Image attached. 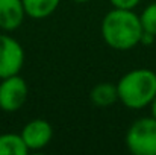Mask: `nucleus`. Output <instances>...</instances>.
I'll return each mask as SVG.
<instances>
[{
	"label": "nucleus",
	"instance_id": "423d86ee",
	"mask_svg": "<svg viewBox=\"0 0 156 155\" xmlns=\"http://www.w3.org/2000/svg\"><path fill=\"white\" fill-rule=\"evenodd\" d=\"M20 135L29 151H41L50 143L53 128L46 119H34L23 126Z\"/></svg>",
	"mask_w": 156,
	"mask_h": 155
},
{
	"label": "nucleus",
	"instance_id": "f257e3e1",
	"mask_svg": "<svg viewBox=\"0 0 156 155\" xmlns=\"http://www.w3.org/2000/svg\"><path fill=\"white\" fill-rule=\"evenodd\" d=\"M143 32L140 15L132 9L114 8L102 20V37L105 43L115 50H130L136 47Z\"/></svg>",
	"mask_w": 156,
	"mask_h": 155
},
{
	"label": "nucleus",
	"instance_id": "2eb2a0df",
	"mask_svg": "<svg viewBox=\"0 0 156 155\" xmlns=\"http://www.w3.org/2000/svg\"><path fill=\"white\" fill-rule=\"evenodd\" d=\"M73 2H77V3H85V2H90V0H73Z\"/></svg>",
	"mask_w": 156,
	"mask_h": 155
},
{
	"label": "nucleus",
	"instance_id": "ddd939ff",
	"mask_svg": "<svg viewBox=\"0 0 156 155\" xmlns=\"http://www.w3.org/2000/svg\"><path fill=\"white\" fill-rule=\"evenodd\" d=\"M155 38H156L155 35H152V34H149V32H143V37H141V41H140V44L150 46V44H153Z\"/></svg>",
	"mask_w": 156,
	"mask_h": 155
},
{
	"label": "nucleus",
	"instance_id": "f03ea898",
	"mask_svg": "<svg viewBox=\"0 0 156 155\" xmlns=\"http://www.w3.org/2000/svg\"><path fill=\"white\" fill-rule=\"evenodd\" d=\"M118 101L129 109L150 106L156 96V73L150 68H135L123 75L117 84Z\"/></svg>",
	"mask_w": 156,
	"mask_h": 155
},
{
	"label": "nucleus",
	"instance_id": "9d476101",
	"mask_svg": "<svg viewBox=\"0 0 156 155\" xmlns=\"http://www.w3.org/2000/svg\"><path fill=\"white\" fill-rule=\"evenodd\" d=\"M29 148L20 134H2L0 135V155H26Z\"/></svg>",
	"mask_w": 156,
	"mask_h": 155
},
{
	"label": "nucleus",
	"instance_id": "39448f33",
	"mask_svg": "<svg viewBox=\"0 0 156 155\" xmlns=\"http://www.w3.org/2000/svg\"><path fill=\"white\" fill-rule=\"evenodd\" d=\"M24 64V50L11 35L0 32V79L18 75Z\"/></svg>",
	"mask_w": 156,
	"mask_h": 155
},
{
	"label": "nucleus",
	"instance_id": "9b49d317",
	"mask_svg": "<svg viewBox=\"0 0 156 155\" xmlns=\"http://www.w3.org/2000/svg\"><path fill=\"white\" fill-rule=\"evenodd\" d=\"M140 20H141L144 32H149V34L156 37V2L150 3L149 6H146L143 9Z\"/></svg>",
	"mask_w": 156,
	"mask_h": 155
},
{
	"label": "nucleus",
	"instance_id": "0eeeda50",
	"mask_svg": "<svg viewBox=\"0 0 156 155\" xmlns=\"http://www.w3.org/2000/svg\"><path fill=\"white\" fill-rule=\"evenodd\" d=\"M26 17L23 0H0V29L11 32L18 29Z\"/></svg>",
	"mask_w": 156,
	"mask_h": 155
},
{
	"label": "nucleus",
	"instance_id": "1a4fd4ad",
	"mask_svg": "<svg viewBox=\"0 0 156 155\" xmlns=\"http://www.w3.org/2000/svg\"><path fill=\"white\" fill-rule=\"evenodd\" d=\"M61 0H23L26 15L35 20L47 18L58 9Z\"/></svg>",
	"mask_w": 156,
	"mask_h": 155
},
{
	"label": "nucleus",
	"instance_id": "20e7f679",
	"mask_svg": "<svg viewBox=\"0 0 156 155\" xmlns=\"http://www.w3.org/2000/svg\"><path fill=\"white\" fill-rule=\"evenodd\" d=\"M0 81V109L5 113L18 111L27 101L29 88L26 81L20 76V73Z\"/></svg>",
	"mask_w": 156,
	"mask_h": 155
},
{
	"label": "nucleus",
	"instance_id": "7ed1b4c3",
	"mask_svg": "<svg viewBox=\"0 0 156 155\" xmlns=\"http://www.w3.org/2000/svg\"><path fill=\"white\" fill-rule=\"evenodd\" d=\"M126 146L133 155H156V119L135 120L126 134Z\"/></svg>",
	"mask_w": 156,
	"mask_h": 155
},
{
	"label": "nucleus",
	"instance_id": "4468645a",
	"mask_svg": "<svg viewBox=\"0 0 156 155\" xmlns=\"http://www.w3.org/2000/svg\"><path fill=\"white\" fill-rule=\"evenodd\" d=\"M150 111H152V116L156 119V96L153 98V101L150 103Z\"/></svg>",
	"mask_w": 156,
	"mask_h": 155
},
{
	"label": "nucleus",
	"instance_id": "f8f14e48",
	"mask_svg": "<svg viewBox=\"0 0 156 155\" xmlns=\"http://www.w3.org/2000/svg\"><path fill=\"white\" fill-rule=\"evenodd\" d=\"M111 5L114 8H120V9H133L135 6H138V3L141 0H109Z\"/></svg>",
	"mask_w": 156,
	"mask_h": 155
},
{
	"label": "nucleus",
	"instance_id": "6e6552de",
	"mask_svg": "<svg viewBox=\"0 0 156 155\" xmlns=\"http://www.w3.org/2000/svg\"><path fill=\"white\" fill-rule=\"evenodd\" d=\"M90 99L99 108H106L111 106L114 102L118 101V91H117V85L111 84V82H102L97 84L91 93H90Z\"/></svg>",
	"mask_w": 156,
	"mask_h": 155
}]
</instances>
